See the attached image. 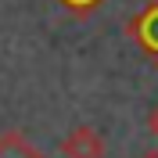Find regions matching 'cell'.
Instances as JSON below:
<instances>
[{"instance_id": "6da1fadb", "label": "cell", "mask_w": 158, "mask_h": 158, "mask_svg": "<svg viewBox=\"0 0 158 158\" xmlns=\"http://www.w3.org/2000/svg\"><path fill=\"white\" fill-rule=\"evenodd\" d=\"M61 158H104L108 155V148H104V137H101L94 126H86V122H79V126H72L65 137H61Z\"/></svg>"}, {"instance_id": "7a4b0ae2", "label": "cell", "mask_w": 158, "mask_h": 158, "mask_svg": "<svg viewBox=\"0 0 158 158\" xmlns=\"http://www.w3.org/2000/svg\"><path fill=\"white\" fill-rule=\"evenodd\" d=\"M129 36H133L140 47L158 61V0H151L148 7L129 22Z\"/></svg>"}, {"instance_id": "3957f363", "label": "cell", "mask_w": 158, "mask_h": 158, "mask_svg": "<svg viewBox=\"0 0 158 158\" xmlns=\"http://www.w3.org/2000/svg\"><path fill=\"white\" fill-rule=\"evenodd\" d=\"M0 158H47L43 151L22 133H4L0 137Z\"/></svg>"}, {"instance_id": "277c9868", "label": "cell", "mask_w": 158, "mask_h": 158, "mask_svg": "<svg viewBox=\"0 0 158 158\" xmlns=\"http://www.w3.org/2000/svg\"><path fill=\"white\" fill-rule=\"evenodd\" d=\"M61 4H65L76 18H86V15H94V7H97L101 0H61Z\"/></svg>"}, {"instance_id": "5b68a950", "label": "cell", "mask_w": 158, "mask_h": 158, "mask_svg": "<svg viewBox=\"0 0 158 158\" xmlns=\"http://www.w3.org/2000/svg\"><path fill=\"white\" fill-rule=\"evenodd\" d=\"M148 129H151V137L158 140V104H155V108L148 111Z\"/></svg>"}, {"instance_id": "8992f818", "label": "cell", "mask_w": 158, "mask_h": 158, "mask_svg": "<svg viewBox=\"0 0 158 158\" xmlns=\"http://www.w3.org/2000/svg\"><path fill=\"white\" fill-rule=\"evenodd\" d=\"M140 158H158V151H148V155H140Z\"/></svg>"}]
</instances>
